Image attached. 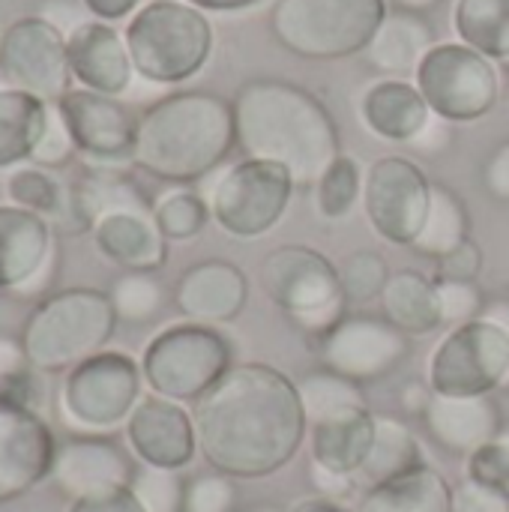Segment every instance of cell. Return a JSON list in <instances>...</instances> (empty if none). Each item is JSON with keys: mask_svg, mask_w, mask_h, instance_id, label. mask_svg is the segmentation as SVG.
Instances as JSON below:
<instances>
[{"mask_svg": "<svg viewBox=\"0 0 509 512\" xmlns=\"http://www.w3.org/2000/svg\"><path fill=\"white\" fill-rule=\"evenodd\" d=\"M237 147L246 159H267L315 186L342 153V135L330 108L306 87L285 78H249L231 99Z\"/></svg>", "mask_w": 509, "mask_h": 512, "instance_id": "7a4b0ae2", "label": "cell"}, {"mask_svg": "<svg viewBox=\"0 0 509 512\" xmlns=\"http://www.w3.org/2000/svg\"><path fill=\"white\" fill-rule=\"evenodd\" d=\"M294 177L288 168L267 159H243L219 174L204 195L213 222L237 240H255L270 234L291 207Z\"/></svg>", "mask_w": 509, "mask_h": 512, "instance_id": "30bf717a", "label": "cell"}, {"mask_svg": "<svg viewBox=\"0 0 509 512\" xmlns=\"http://www.w3.org/2000/svg\"><path fill=\"white\" fill-rule=\"evenodd\" d=\"M423 465H429V462H426L423 447H420L417 435L411 432V426H405L396 417L375 414V441H372L369 459L357 477L372 489V486L399 480Z\"/></svg>", "mask_w": 509, "mask_h": 512, "instance_id": "1f68e13d", "label": "cell"}, {"mask_svg": "<svg viewBox=\"0 0 509 512\" xmlns=\"http://www.w3.org/2000/svg\"><path fill=\"white\" fill-rule=\"evenodd\" d=\"M57 438L36 408L0 402V504L30 495L51 477Z\"/></svg>", "mask_w": 509, "mask_h": 512, "instance_id": "e0dca14e", "label": "cell"}, {"mask_svg": "<svg viewBox=\"0 0 509 512\" xmlns=\"http://www.w3.org/2000/svg\"><path fill=\"white\" fill-rule=\"evenodd\" d=\"M144 387L141 360L123 351H99L63 375L60 417L81 435L114 432L144 399Z\"/></svg>", "mask_w": 509, "mask_h": 512, "instance_id": "ba28073f", "label": "cell"}, {"mask_svg": "<svg viewBox=\"0 0 509 512\" xmlns=\"http://www.w3.org/2000/svg\"><path fill=\"white\" fill-rule=\"evenodd\" d=\"M192 420L204 462L234 480L282 471L309 435L297 381L267 363H234L195 402Z\"/></svg>", "mask_w": 509, "mask_h": 512, "instance_id": "6da1fadb", "label": "cell"}, {"mask_svg": "<svg viewBox=\"0 0 509 512\" xmlns=\"http://www.w3.org/2000/svg\"><path fill=\"white\" fill-rule=\"evenodd\" d=\"M432 45H435V30L423 15L393 9L387 12V18L381 21L378 33L372 36L363 54L366 63L378 69L384 78H408L417 72L420 60L429 54Z\"/></svg>", "mask_w": 509, "mask_h": 512, "instance_id": "4316f807", "label": "cell"}, {"mask_svg": "<svg viewBox=\"0 0 509 512\" xmlns=\"http://www.w3.org/2000/svg\"><path fill=\"white\" fill-rule=\"evenodd\" d=\"M96 252L123 273H159L168 261V240L153 213H108L93 225Z\"/></svg>", "mask_w": 509, "mask_h": 512, "instance_id": "cb8c5ba5", "label": "cell"}, {"mask_svg": "<svg viewBox=\"0 0 509 512\" xmlns=\"http://www.w3.org/2000/svg\"><path fill=\"white\" fill-rule=\"evenodd\" d=\"M480 180L495 201L509 204V138L492 150V156L486 159V165L480 171Z\"/></svg>", "mask_w": 509, "mask_h": 512, "instance_id": "681fc988", "label": "cell"}, {"mask_svg": "<svg viewBox=\"0 0 509 512\" xmlns=\"http://www.w3.org/2000/svg\"><path fill=\"white\" fill-rule=\"evenodd\" d=\"M432 204V180L408 156H381L366 168L363 210L378 237L414 246Z\"/></svg>", "mask_w": 509, "mask_h": 512, "instance_id": "7c38bea8", "label": "cell"}, {"mask_svg": "<svg viewBox=\"0 0 509 512\" xmlns=\"http://www.w3.org/2000/svg\"><path fill=\"white\" fill-rule=\"evenodd\" d=\"M483 264H486L483 249L468 237L450 255L438 258V282H477L483 273Z\"/></svg>", "mask_w": 509, "mask_h": 512, "instance_id": "7dc6e473", "label": "cell"}, {"mask_svg": "<svg viewBox=\"0 0 509 512\" xmlns=\"http://www.w3.org/2000/svg\"><path fill=\"white\" fill-rule=\"evenodd\" d=\"M0 297H3V294H0Z\"/></svg>", "mask_w": 509, "mask_h": 512, "instance_id": "6125c7cd", "label": "cell"}, {"mask_svg": "<svg viewBox=\"0 0 509 512\" xmlns=\"http://www.w3.org/2000/svg\"><path fill=\"white\" fill-rule=\"evenodd\" d=\"M36 375L21 339L0 336V402L36 408Z\"/></svg>", "mask_w": 509, "mask_h": 512, "instance_id": "b9f144b4", "label": "cell"}, {"mask_svg": "<svg viewBox=\"0 0 509 512\" xmlns=\"http://www.w3.org/2000/svg\"><path fill=\"white\" fill-rule=\"evenodd\" d=\"M504 66H507V69H509V60H507V63H504Z\"/></svg>", "mask_w": 509, "mask_h": 512, "instance_id": "94428289", "label": "cell"}, {"mask_svg": "<svg viewBox=\"0 0 509 512\" xmlns=\"http://www.w3.org/2000/svg\"><path fill=\"white\" fill-rule=\"evenodd\" d=\"M411 354V336L396 330L384 315H345L336 330L321 339L324 369L366 387L393 375Z\"/></svg>", "mask_w": 509, "mask_h": 512, "instance_id": "9a60e30c", "label": "cell"}, {"mask_svg": "<svg viewBox=\"0 0 509 512\" xmlns=\"http://www.w3.org/2000/svg\"><path fill=\"white\" fill-rule=\"evenodd\" d=\"M57 252L51 222L15 204H0V294L18 297Z\"/></svg>", "mask_w": 509, "mask_h": 512, "instance_id": "603a6c76", "label": "cell"}, {"mask_svg": "<svg viewBox=\"0 0 509 512\" xmlns=\"http://www.w3.org/2000/svg\"><path fill=\"white\" fill-rule=\"evenodd\" d=\"M453 512H509V501L483 483L465 477L459 486H453Z\"/></svg>", "mask_w": 509, "mask_h": 512, "instance_id": "c3c4849f", "label": "cell"}, {"mask_svg": "<svg viewBox=\"0 0 509 512\" xmlns=\"http://www.w3.org/2000/svg\"><path fill=\"white\" fill-rule=\"evenodd\" d=\"M72 198L87 219L90 231L93 225L108 213H153V201L144 195V189L123 171V168H105V165H84V171L69 183Z\"/></svg>", "mask_w": 509, "mask_h": 512, "instance_id": "f1b7e54d", "label": "cell"}, {"mask_svg": "<svg viewBox=\"0 0 509 512\" xmlns=\"http://www.w3.org/2000/svg\"><path fill=\"white\" fill-rule=\"evenodd\" d=\"M6 198L9 204L51 222L54 234L69 213V183H63L54 171L39 168L33 162L12 168V174L6 177Z\"/></svg>", "mask_w": 509, "mask_h": 512, "instance_id": "836d02e7", "label": "cell"}, {"mask_svg": "<svg viewBox=\"0 0 509 512\" xmlns=\"http://www.w3.org/2000/svg\"><path fill=\"white\" fill-rule=\"evenodd\" d=\"M249 303L246 273L225 258H207L180 273L174 285V306L186 321L222 327L243 315Z\"/></svg>", "mask_w": 509, "mask_h": 512, "instance_id": "ffe728a7", "label": "cell"}, {"mask_svg": "<svg viewBox=\"0 0 509 512\" xmlns=\"http://www.w3.org/2000/svg\"><path fill=\"white\" fill-rule=\"evenodd\" d=\"M153 219L168 243H183L198 237L213 216L201 192L189 186H174L153 201Z\"/></svg>", "mask_w": 509, "mask_h": 512, "instance_id": "74e56055", "label": "cell"}, {"mask_svg": "<svg viewBox=\"0 0 509 512\" xmlns=\"http://www.w3.org/2000/svg\"><path fill=\"white\" fill-rule=\"evenodd\" d=\"M390 276L393 273H390V267H387L381 252H372V249L351 252L339 264V285H342L345 303L348 306H366L372 300H381Z\"/></svg>", "mask_w": 509, "mask_h": 512, "instance_id": "ab89813d", "label": "cell"}, {"mask_svg": "<svg viewBox=\"0 0 509 512\" xmlns=\"http://www.w3.org/2000/svg\"><path fill=\"white\" fill-rule=\"evenodd\" d=\"M81 6L87 9L90 18L114 24V21L132 18L141 9V0H81Z\"/></svg>", "mask_w": 509, "mask_h": 512, "instance_id": "db71d44e", "label": "cell"}, {"mask_svg": "<svg viewBox=\"0 0 509 512\" xmlns=\"http://www.w3.org/2000/svg\"><path fill=\"white\" fill-rule=\"evenodd\" d=\"M372 441H375V414L369 408H351L324 417L318 423H309L312 462L336 474L357 477L369 459Z\"/></svg>", "mask_w": 509, "mask_h": 512, "instance_id": "484cf974", "label": "cell"}, {"mask_svg": "<svg viewBox=\"0 0 509 512\" xmlns=\"http://www.w3.org/2000/svg\"><path fill=\"white\" fill-rule=\"evenodd\" d=\"M183 3H192L201 12H243V9H252L264 0H183Z\"/></svg>", "mask_w": 509, "mask_h": 512, "instance_id": "11a10c76", "label": "cell"}, {"mask_svg": "<svg viewBox=\"0 0 509 512\" xmlns=\"http://www.w3.org/2000/svg\"><path fill=\"white\" fill-rule=\"evenodd\" d=\"M429 438L450 456L468 459L489 441H495L507 426L501 405L492 396H438L423 414Z\"/></svg>", "mask_w": 509, "mask_h": 512, "instance_id": "7402d4cb", "label": "cell"}, {"mask_svg": "<svg viewBox=\"0 0 509 512\" xmlns=\"http://www.w3.org/2000/svg\"><path fill=\"white\" fill-rule=\"evenodd\" d=\"M312 486L318 489V495L321 498H327V501H336V504H342V501H348L354 492H357V477H348V474H336V471H327V468H321V465H315L312 462Z\"/></svg>", "mask_w": 509, "mask_h": 512, "instance_id": "816d5d0a", "label": "cell"}, {"mask_svg": "<svg viewBox=\"0 0 509 512\" xmlns=\"http://www.w3.org/2000/svg\"><path fill=\"white\" fill-rule=\"evenodd\" d=\"M0 69L18 90L57 105L72 90L66 36L42 15L15 18L0 36Z\"/></svg>", "mask_w": 509, "mask_h": 512, "instance_id": "4fadbf2b", "label": "cell"}, {"mask_svg": "<svg viewBox=\"0 0 509 512\" xmlns=\"http://www.w3.org/2000/svg\"><path fill=\"white\" fill-rule=\"evenodd\" d=\"M75 153H78L75 138H72L69 126H66L60 108L51 105L48 126H45V132H42V138H39V144H36L30 162L39 165V168H48V171H60V168H66V165L75 159Z\"/></svg>", "mask_w": 509, "mask_h": 512, "instance_id": "f6af8a7d", "label": "cell"}, {"mask_svg": "<svg viewBox=\"0 0 509 512\" xmlns=\"http://www.w3.org/2000/svg\"><path fill=\"white\" fill-rule=\"evenodd\" d=\"M51 105L39 96L6 87L0 90V171L27 165L48 126Z\"/></svg>", "mask_w": 509, "mask_h": 512, "instance_id": "4dcf8cb0", "label": "cell"}, {"mask_svg": "<svg viewBox=\"0 0 509 512\" xmlns=\"http://www.w3.org/2000/svg\"><path fill=\"white\" fill-rule=\"evenodd\" d=\"M432 114L450 123H474L501 99V72L495 60L465 42H435L414 72Z\"/></svg>", "mask_w": 509, "mask_h": 512, "instance_id": "9c48e42d", "label": "cell"}, {"mask_svg": "<svg viewBox=\"0 0 509 512\" xmlns=\"http://www.w3.org/2000/svg\"><path fill=\"white\" fill-rule=\"evenodd\" d=\"M405 408L408 411H417V414H426L429 402H432V387L429 384H411L402 396Z\"/></svg>", "mask_w": 509, "mask_h": 512, "instance_id": "9f6ffc18", "label": "cell"}, {"mask_svg": "<svg viewBox=\"0 0 509 512\" xmlns=\"http://www.w3.org/2000/svg\"><path fill=\"white\" fill-rule=\"evenodd\" d=\"M243 512H288L282 510V507H276V504H258V507H249V510Z\"/></svg>", "mask_w": 509, "mask_h": 512, "instance_id": "91938a15", "label": "cell"}, {"mask_svg": "<svg viewBox=\"0 0 509 512\" xmlns=\"http://www.w3.org/2000/svg\"><path fill=\"white\" fill-rule=\"evenodd\" d=\"M126 48L135 75L174 87L195 78L213 54V24L207 12L183 0H147L126 21Z\"/></svg>", "mask_w": 509, "mask_h": 512, "instance_id": "5b68a950", "label": "cell"}, {"mask_svg": "<svg viewBox=\"0 0 509 512\" xmlns=\"http://www.w3.org/2000/svg\"><path fill=\"white\" fill-rule=\"evenodd\" d=\"M363 168L354 156L339 153L327 171L318 177L315 189V210L327 219V222H339L348 219L354 213V207L363 201Z\"/></svg>", "mask_w": 509, "mask_h": 512, "instance_id": "d590c367", "label": "cell"}, {"mask_svg": "<svg viewBox=\"0 0 509 512\" xmlns=\"http://www.w3.org/2000/svg\"><path fill=\"white\" fill-rule=\"evenodd\" d=\"M120 318L108 291L63 288L42 297L21 324V345L39 375H60L108 351Z\"/></svg>", "mask_w": 509, "mask_h": 512, "instance_id": "277c9868", "label": "cell"}, {"mask_svg": "<svg viewBox=\"0 0 509 512\" xmlns=\"http://www.w3.org/2000/svg\"><path fill=\"white\" fill-rule=\"evenodd\" d=\"M432 108L426 105L420 87L408 78L372 81L360 96L363 126L393 144H411L429 123Z\"/></svg>", "mask_w": 509, "mask_h": 512, "instance_id": "d4e9b609", "label": "cell"}, {"mask_svg": "<svg viewBox=\"0 0 509 512\" xmlns=\"http://www.w3.org/2000/svg\"><path fill=\"white\" fill-rule=\"evenodd\" d=\"M384 318L405 336H429L444 327L438 282L420 270H399L381 294Z\"/></svg>", "mask_w": 509, "mask_h": 512, "instance_id": "83f0119b", "label": "cell"}, {"mask_svg": "<svg viewBox=\"0 0 509 512\" xmlns=\"http://www.w3.org/2000/svg\"><path fill=\"white\" fill-rule=\"evenodd\" d=\"M354 512H453V486L441 471L423 465L399 480L366 489Z\"/></svg>", "mask_w": 509, "mask_h": 512, "instance_id": "f546056e", "label": "cell"}, {"mask_svg": "<svg viewBox=\"0 0 509 512\" xmlns=\"http://www.w3.org/2000/svg\"><path fill=\"white\" fill-rule=\"evenodd\" d=\"M438 297H441V315L447 327H459L486 312V300L477 282H438Z\"/></svg>", "mask_w": 509, "mask_h": 512, "instance_id": "bcb514c9", "label": "cell"}, {"mask_svg": "<svg viewBox=\"0 0 509 512\" xmlns=\"http://www.w3.org/2000/svg\"><path fill=\"white\" fill-rule=\"evenodd\" d=\"M129 492L141 504L144 512H183V495L186 483L180 480L177 471L168 468H153V465H138Z\"/></svg>", "mask_w": 509, "mask_h": 512, "instance_id": "60d3db41", "label": "cell"}, {"mask_svg": "<svg viewBox=\"0 0 509 512\" xmlns=\"http://www.w3.org/2000/svg\"><path fill=\"white\" fill-rule=\"evenodd\" d=\"M396 9H405V12H417V15H423V12H429V9H435V6H441V0H390Z\"/></svg>", "mask_w": 509, "mask_h": 512, "instance_id": "680465c9", "label": "cell"}, {"mask_svg": "<svg viewBox=\"0 0 509 512\" xmlns=\"http://www.w3.org/2000/svg\"><path fill=\"white\" fill-rule=\"evenodd\" d=\"M66 51L78 87L105 96H123L132 87L135 66L126 48V36L114 24L87 18L66 36Z\"/></svg>", "mask_w": 509, "mask_h": 512, "instance_id": "44dd1931", "label": "cell"}, {"mask_svg": "<svg viewBox=\"0 0 509 512\" xmlns=\"http://www.w3.org/2000/svg\"><path fill=\"white\" fill-rule=\"evenodd\" d=\"M387 12V0H276L267 24L294 57L345 60L369 48Z\"/></svg>", "mask_w": 509, "mask_h": 512, "instance_id": "8992f818", "label": "cell"}, {"mask_svg": "<svg viewBox=\"0 0 509 512\" xmlns=\"http://www.w3.org/2000/svg\"><path fill=\"white\" fill-rule=\"evenodd\" d=\"M126 441L141 465L183 471L198 450L192 414L165 396L147 393L126 420Z\"/></svg>", "mask_w": 509, "mask_h": 512, "instance_id": "d6986e66", "label": "cell"}, {"mask_svg": "<svg viewBox=\"0 0 509 512\" xmlns=\"http://www.w3.org/2000/svg\"><path fill=\"white\" fill-rule=\"evenodd\" d=\"M84 165L126 168L132 165L138 117L120 96H105L87 87H72L57 102Z\"/></svg>", "mask_w": 509, "mask_h": 512, "instance_id": "5bb4252c", "label": "cell"}, {"mask_svg": "<svg viewBox=\"0 0 509 512\" xmlns=\"http://www.w3.org/2000/svg\"><path fill=\"white\" fill-rule=\"evenodd\" d=\"M465 477L483 483L509 501V426L495 441L465 459Z\"/></svg>", "mask_w": 509, "mask_h": 512, "instance_id": "7bdbcfd3", "label": "cell"}, {"mask_svg": "<svg viewBox=\"0 0 509 512\" xmlns=\"http://www.w3.org/2000/svg\"><path fill=\"white\" fill-rule=\"evenodd\" d=\"M468 234H471V216H468L462 195L444 183H432L429 216H426V225L411 249L438 261V258L450 255L456 246H462L468 240Z\"/></svg>", "mask_w": 509, "mask_h": 512, "instance_id": "e575fe53", "label": "cell"}, {"mask_svg": "<svg viewBox=\"0 0 509 512\" xmlns=\"http://www.w3.org/2000/svg\"><path fill=\"white\" fill-rule=\"evenodd\" d=\"M453 30L489 60H509V0H456Z\"/></svg>", "mask_w": 509, "mask_h": 512, "instance_id": "d6a6232c", "label": "cell"}, {"mask_svg": "<svg viewBox=\"0 0 509 512\" xmlns=\"http://www.w3.org/2000/svg\"><path fill=\"white\" fill-rule=\"evenodd\" d=\"M450 144H453V123L438 117V114H432L429 123L420 129V135L408 147L423 153V156H441L444 150H450Z\"/></svg>", "mask_w": 509, "mask_h": 512, "instance_id": "f907efd6", "label": "cell"}, {"mask_svg": "<svg viewBox=\"0 0 509 512\" xmlns=\"http://www.w3.org/2000/svg\"><path fill=\"white\" fill-rule=\"evenodd\" d=\"M234 366V345L219 327L210 324H171L156 333L144 354L141 372L150 393L180 405L207 396Z\"/></svg>", "mask_w": 509, "mask_h": 512, "instance_id": "52a82bcc", "label": "cell"}, {"mask_svg": "<svg viewBox=\"0 0 509 512\" xmlns=\"http://www.w3.org/2000/svg\"><path fill=\"white\" fill-rule=\"evenodd\" d=\"M291 512H348L342 504H336V501H327V498H315V501H306V504H300L297 510Z\"/></svg>", "mask_w": 509, "mask_h": 512, "instance_id": "6f0895ef", "label": "cell"}, {"mask_svg": "<svg viewBox=\"0 0 509 512\" xmlns=\"http://www.w3.org/2000/svg\"><path fill=\"white\" fill-rule=\"evenodd\" d=\"M111 306L126 324H147L165 306V288L156 273H120L108 288Z\"/></svg>", "mask_w": 509, "mask_h": 512, "instance_id": "f35d334b", "label": "cell"}, {"mask_svg": "<svg viewBox=\"0 0 509 512\" xmlns=\"http://www.w3.org/2000/svg\"><path fill=\"white\" fill-rule=\"evenodd\" d=\"M261 285L288 321L315 309L348 306L339 285V267L312 246L294 243L273 249L261 264Z\"/></svg>", "mask_w": 509, "mask_h": 512, "instance_id": "2e32d148", "label": "cell"}, {"mask_svg": "<svg viewBox=\"0 0 509 512\" xmlns=\"http://www.w3.org/2000/svg\"><path fill=\"white\" fill-rule=\"evenodd\" d=\"M237 510V483L228 474L210 471L186 483L183 512H234Z\"/></svg>", "mask_w": 509, "mask_h": 512, "instance_id": "ee69618b", "label": "cell"}, {"mask_svg": "<svg viewBox=\"0 0 509 512\" xmlns=\"http://www.w3.org/2000/svg\"><path fill=\"white\" fill-rule=\"evenodd\" d=\"M66 512H144L141 504L135 501V495L129 489L111 492V495H99V498H84L69 504Z\"/></svg>", "mask_w": 509, "mask_h": 512, "instance_id": "f5cc1de1", "label": "cell"}, {"mask_svg": "<svg viewBox=\"0 0 509 512\" xmlns=\"http://www.w3.org/2000/svg\"><path fill=\"white\" fill-rule=\"evenodd\" d=\"M429 387L438 396H492L509 387V327L489 315L450 327L429 357Z\"/></svg>", "mask_w": 509, "mask_h": 512, "instance_id": "8fae6325", "label": "cell"}, {"mask_svg": "<svg viewBox=\"0 0 509 512\" xmlns=\"http://www.w3.org/2000/svg\"><path fill=\"white\" fill-rule=\"evenodd\" d=\"M297 390H300L309 423H318L324 417H333V414H342L351 408H369L363 387L339 372H330V369L303 375L297 381Z\"/></svg>", "mask_w": 509, "mask_h": 512, "instance_id": "8d00e7d4", "label": "cell"}, {"mask_svg": "<svg viewBox=\"0 0 509 512\" xmlns=\"http://www.w3.org/2000/svg\"><path fill=\"white\" fill-rule=\"evenodd\" d=\"M135 471L138 465L117 441L105 435H72L57 444L48 480L69 504H75L129 489Z\"/></svg>", "mask_w": 509, "mask_h": 512, "instance_id": "ac0fdd59", "label": "cell"}, {"mask_svg": "<svg viewBox=\"0 0 509 512\" xmlns=\"http://www.w3.org/2000/svg\"><path fill=\"white\" fill-rule=\"evenodd\" d=\"M234 147V105L210 90H177L138 117L132 165L162 183L189 186L210 177Z\"/></svg>", "mask_w": 509, "mask_h": 512, "instance_id": "3957f363", "label": "cell"}]
</instances>
